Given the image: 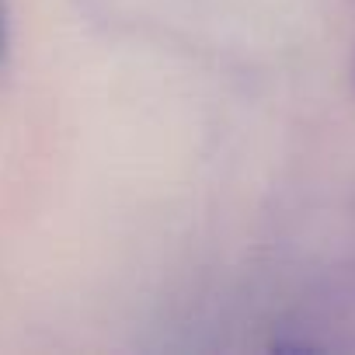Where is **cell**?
I'll return each instance as SVG.
<instances>
[{
  "instance_id": "cell-1",
  "label": "cell",
  "mask_w": 355,
  "mask_h": 355,
  "mask_svg": "<svg viewBox=\"0 0 355 355\" xmlns=\"http://www.w3.org/2000/svg\"><path fill=\"white\" fill-rule=\"evenodd\" d=\"M8 56V11H4V0H0V60Z\"/></svg>"
}]
</instances>
